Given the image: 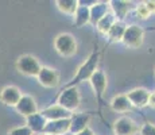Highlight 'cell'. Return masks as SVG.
<instances>
[{
	"label": "cell",
	"instance_id": "obj_1",
	"mask_svg": "<svg viewBox=\"0 0 155 135\" xmlns=\"http://www.w3.org/2000/svg\"><path fill=\"white\" fill-rule=\"evenodd\" d=\"M99 62H100V52L97 47H94L93 52L88 56V58L77 68L76 74L73 76L68 84H65L64 88H70V86H78L81 83L91 81L92 76L99 70Z\"/></svg>",
	"mask_w": 155,
	"mask_h": 135
},
{
	"label": "cell",
	"instance_id": "obj_2",
	"mask_svg": "<svg viewBox=\"0 0 155 135\" xmlns=\"http://www.w3.org/2000/svg\"><path fill=\"white\" fill-rule=\"evenodd\" d=\"M57 104L64 107L65 110L74 113L81 106V93L78 86H70V88H62L57 96Z\"/></svg>",
	"mask_w": 155,
	"mask_h": 135
},
{
	"label": "cell",
	"instance_id": "obj_3",
	"mask_svg": "<svg viewBox=\"0 0 155 135\" xmlns=\"http://www.w3.org/2000/svg\"><path fill=\"white\" fill-rule=\"evenodd\" d=\"M54 49L61 57L69 58L77 53L78 43L74 35H71L70 32H61L54 38Z\"/></svg>",
	"mask_w": 155,
	"mask_h": 135
},
{
	"label": "cell",
	"instance_id": "obj_4",
	"mask_svg": "<svg viewBox=\"0 0 155 135\" xmlns=\"http://www.w3.org/2000/svg\"><path fill=\"white\" fill-rule=\"evenodd\" d=\"M15 68L20 74L27 77H38L39 72L42 70V65H41L39 59L32 54H23V56L18 57L16 62H15Z\"/></svg>",
	"mask_w": 155,
	"mask_h": 135
},
{
	"label": "cell",
	"instance_id": "obj_5",
	"mask_svg": "<svg viewBox=\"0 0 155 135\" xmlns=\"http://www.w3.org/2000/svg\"><path fill=\"white\" fill-rule=\"evenodd\" d=\"M91 85H92V89L94 92V96H96V100H97V104H99V110H97V113L101 116V107H103V99H104V95H105V91H107V85H108V79H107V74L104 73L103 70H97L96 73L92 76L91 79Z\"/></svg>",
	"mask_w": 155,
	"mask_h": 135
},
{
	"label": "cell",
	"instance_id": "obj_6",
	"mask_svg": "<svg viewBox=\"0 0 155 135\" xmlns=\"http://www.w3.org/2000/svg\"><path fill=\"white\" fill-rule=\"evenodd\" d=\"M112 130L115 135H136L140 131V127L132 118L124 115L116 119L112 126Z\"/></svg>",
	"mask_w": 155,
	"mask_h": 135
},
{
	"label": "cell",
	"instance_id": "obj_7",
	"mask_svg": "<svg viewBox=\"0 0 155 135\" xmlns=\"http://www.w3.org/2000/svg\"><path fill=\"white\" fill-rule=\"evenodd\" d=\"M144 41V31L136 25L127 26L126 34L123 37V43L130 49H139Z\"/></svg>",
	"mask_w": 155,
	"mask_h": 135
},
{
	"label": "cell",
	"instance_id": "obj_8",
	"mask_svg": "<svg viewBox=\"0 0 155 135\" xmlns=\"http://www.w3.org/2000/svg\"><path fill=\"white\" fill-rule=\"evenodd\" d=\"M37 80L43 88L53 89L59 85V73L57 69H53L50 66H43L42 70L38 74Z\"/></svg>",
	"mask_w": 155,
	"mask_h": 135
},
{
	"label": "cell",
	"instance_id": "obj_9",
	"mask_svg": "<svg viewBox=\"0 0 155 135\" xmlns=\"http://www.w3.org/2000/svg\"><path fill=\"white\" fill-rule=\"evenodd\" d=\"M23 93L20 89L15 85H7L0 91V103H3L7 107H16L20 101Z\"/></svg>",
	"mask_w": 155,
	"mask_h": 135
},
{
	"label": "cell",
	"instance_id": "obj_10",
	"mask_svg": "<svg viewBox=\"0 0 155 135\" xmlns=\"http://www.w3.org/2000/svg\"><path fill=\"white\" fill-rule=\"evenodd\" d=\"M15 110H16L18 113L22 115L23 118H28V116H32L39 112L37 101H35V99L32 97L31 95H23L20 101L18 103V106L15 107Z\"/></svg>",
	"mask_w": 155,
	"mask_h": 135
},
{
	"label": "cell",
	"instance_id": "obj_11",
	"mask_svg": "<svg viewBox=\"0 0 155 135\" xmlns=\"http://www.w3.org/2000/svg\"><path fill=\"white\" fill-rule=\"evenodd\" d=\"M41 112H42V115L49 122H51V120H61V119H70L71 115H73L70 111L65 110L64 107H61L59 104H57V103L51 104V106H49L46 108H43Z\"/></svg>",
	"mask_w": 155,
	"mask_h": 135
},
{
	"label": "cell",
	"instance_id": "obj_12",
	"mask_svg": "<svg viewBox=\"0 0 155 135\" xmlns=\"http://www.w3.org/2000/svg\"><path fill=\"white\" fill-rule=\"evenodd\" d=\"M127 96L134 107L144 108L146 106H148V100H150L151 92H148L146 88H134L128 92Z\"/></svg>",
	"mask_w": 155,
	"mask_h": 135
},
{
	"label": "cell",
	"instance_id": "obj_13",
	"mask_svg": "<svg viewBox=\"0 0 155 135\" xmlns=\"http://www.w3.org/2000/svg\"><path fill=\"white\" fill-rule=\"evenodd\" d=\"M89 120H91V115L86 112L77 113L74 112L70 118V131L69 134L76 135L81 131H84L85 128L89 127Z\"/></svg>",
	"mask_w": 155,
	"mask_h": 135
},
{
	"label": "cell",
	"instance_id": "obj_14",
	"mask_svg": "<svg viewBox=\"0 0 155 135\" xmlns=\"http://www.w3.org/2000/svg\"><path fill=\"white\" fill-rule=\"evenodd\" d=\"M47 122L49 120L42 115L41 111L38 113H35V115L26 118V126L34 133V135H43L45 128L47 126Z\"/></svg>",
	"mask_w": 155,
	"mask_h": 135
},
{
	"label": "cell",
	"instance_id": "obj_15",
	"mask_svg": "<svg viewBox=\"0 0 155 135\" xmlns=\"http://www.w3.org/2000/svg\"><path fill=\"white\" fill-rule=\"evenodd\" d=\"M111 11L109 7V2H96L91 7V25L93 27L97 26V23L105 16L107 14Z\"/></svg>",
	"mask_w": 155,
	"mask_h": 135
},
{
	"label": "cell",
	"instance_id": "obj_16",
	"mask_svg": "<svg viewBox=\"0 0 155 135\" xmlns=\"http://www.w3.org/2000/svg\"><path fill=\"white\" fill-rule=\"evenodd\" d=\"M69 131H70V119L47 122V126L45 128V134H53V135H66Z\"/></svg>",
	"mask_w": 155,
	"mask_h": 135
},
{
	"label": "cell",
	"instance_id": "obj_17",
	"mask_svg": "<svg viewBox=\"0 0 155 135\" xmlns=\"http://www.w3.org/2000/svg\"><path fill=\"white\" fill-rule=\"evenodd\" d=\"M131 5H132V3L124 2V0H112V2H109L111 11L113 12V15L116 16V19H117L119 22H124V18L130 12Z\"/></svg>",
	"mask_w": 155,
	"mask_h": 135
},
{
	"label": "cell",
	"instance_id": "obj_18",
	"mask_svg": "<svg viewBox=\"0 0 155 135\" xmlns=\"http://www.w3.org/2000/svg\"><path fill=\"white\" fill-rule=\"evenodd\" d=\"M109 106L115 112L117 113H124V112H130L132 110V103L130 101L127 95H116L115 97L111 100Z\"/></svg>",
	"mask_w": 155,
	"mask_h": 135
},
{
	"label": "cell",
	"instance_id": "obj_19",
	"mask_svg": "<svg viewBox=\"0 0 155 135\" xmlns=\"http://www.w3.org/2000/svg\"><path fill=\"white\" fill-rule=\"evenodd\" d=\"M73 18V25L77 29H81L85 25H91V7L80 4L78 10H77V12L74 14Z\"/></svg>",
	"mask_w": 155,
	"mask_h": 135
},
{
	"label": "cell",
	"instance_id": "obj_20",
	"mask_svg": "<svg viewBox=\"0 0 155 135\" xmlns=\"http://www.w3.org/2000/svg\"><path fill=\"white\" fill-rule=\"evenodd\" d=\"M127 25L124 22H116L113 27L109 30V32L107 34V41L109 43H117V42H123V37L126 34Z\"/></svg>",
	"mask_w": 155,
	"mask_h": 135
},
{
	"label": "cell",
	"instance_id": "obj_21",
	"mask_svg": "<svg viewBox=\"0 0 155 135\" xmlns=\"http://www.w3.org/2000/svg\"><path fill=\"white\" fill-rule=\"evenodd\" d=\"M55 5L62 14L69 15V16H74L80 7L78 0H57Z\"/></svg>",
	"mask_w": 155,
	"mask_h": 135
},
{
	"label": "cell",
	"instance_id": "obj_22",
	"mask_svg": "<svg viewBox=\"0 0 155 135\" xmlns=\"http://www.w3.org/2000/svg\"><path fill=\"white\" fill-rule=\"evenodd\" d=\"M117 22V19H116V16L113 15L112 11H109L108 14L105 15V16L103 18V19L100 20L99 23H97V26H96V29H97V31L100 32V34H103V35H105L107 37V34L109 32V30L113 27V25Z\"/></svg>",
	"mask_w": 155,
	"mask_h": 135
},
{
	"label": "cell",
	"instance_id": "obj_23",
	"mask_svg": "<svg viewBox=\"0 0 155 135\" xmlns=\"http://www.w3.org/2000/svg\"><path fill=\"white\" fill-rule=\"evenodd\" d=\"M0 135H34V133L25 124V126H19V127H14L8 133L0 134Z\"/></svg>",
	"mask_w": 155,
	"mask_h": 135
},
{
	"label": "cell",
	"instance_id": "obj_24",
	"mask_svg": "<svg viewBox=\"0 0 155 135\" xmlns=\"http://www.w3.org/2000/svg\"><path fill=\"white\" fill-rule=\"evenodd\" d=\"M136 15H138V18L139 19H142V20H146V19H148V18L151 16V14L148 12L147 7L144 5V2L140 3L139 5H136Z\"/></svg>",
	"mask_w": 155,
	"mask_h": 135
},
{
	"label": "cell",
	"instance_id": "obj_25",
	"mask_svg": "<svg viewBox=\"0 0 155 135\" xmlns=\"http://www.w3.org/2000/svg\"><path fill=\"white\" fill-rule=\"evenodd\" d=\"M139 134L140 135H155V124L146 122L144 124L140 126V131H139Z\"/></svg>",
	"mask_w": 155,
	"mask_h": 135
},
{
	"label": "cell",
	"instance_id": "obj_26",
	"mask_svg": "<svg viewBox=\"0 0 155 135\" xmlns=\"http://www.w3.org/2000/svg\"><path fill=\"white\" fill-rule=\"evenodd\" d=\"M144 5L147 7L148 12H150L151 15L155 14V2L154 0H151V2H144Z\"/></svg>",
	"mask_w": 155,
	"mask_h": 135
},
{
	"label": "cell",
	"instance_id": "obj_27",
	"mask_svg": "<svg viewBox=\"0 0 155 135\" xmlns=\"http://www.w3.org/2000/svg\"><path fill=\"white\" fill-rule=\"evenodd\" d=\"M76 135H96V134L92 131L91 127H88V128H85L84 131H81V133H78V134H76Z\"/></svg>",
	"mask_w": 155,
	"mask_h": 135
},
{
	"label": "cell",
	"instance_id": "obj_28",
	"mask_svg": "<svg viewBox=\"0 0 155 135\" xmlns=\"http://www.w3.org/2000/svg\"><path fill=\"white\" fill-rule=\"evenodd\" d=\"M148 106H150L151 108H155V92H151L150 100H148Z\"/></svg>",
	"mask_w": 155,
	"mask_h": 135
},
{
	"label": "cell",
	"instance_id": "obj_29",
	"mask_svg": "<svg viewBox=\"0 0 155 135\" xmlns=\"http://www.w3.org/2000/svg\"><path fill=\"white\" fill-rule=\"evenodd\" d=\"M43 135H53V134H43Z\"/></svg>",
	"mask_w": 155,
	"mask_h": 135
}]
</instances>
